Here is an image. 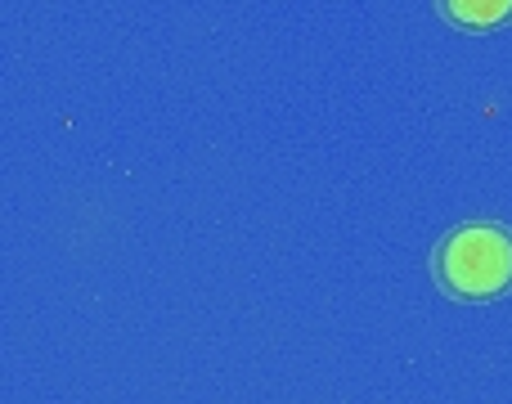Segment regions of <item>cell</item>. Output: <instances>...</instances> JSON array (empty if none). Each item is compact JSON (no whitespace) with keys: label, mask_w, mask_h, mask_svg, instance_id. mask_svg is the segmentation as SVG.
I'll return each mask as SVG.
<instances>
[{"label":"cell","mask_w":512,"mask_h":404,"mask_svg":"<svg viewBox=\"0 0 512 404\" xmlns=\"http://www.w3.org/2000/svg\"><path fill=\"white\" fill-rule=\"evenodd\" d=\"M441 9L454 27H468V32H490L512 18V0H441Z\"/></svg>","instance_id":"obj_2"},{"label":"cell","mask_w":512,"mask_h":404,"mask_svg":"<svg viewBox=\"0 0 512 404\" xmlns=\"http://www.w3.org/2000/svg\"><path fill=\"white\" fill-rule=\"evenodd\" d=\"M436 279L459 301H495L512 288V229L463 225L436 247Z\"/></svg>","instance_id":"obj_1"}]
</instances>
